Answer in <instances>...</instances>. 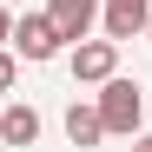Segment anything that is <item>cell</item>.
Instances as JSON below:
<instances>
[{
	"instance_id": "cell-1",
	"label": "cell",
	"mask_w": 152,
	"mask_h": 152,
	"mask_svg": "<svg viewBox=\"0 0 152 152\" xmlns=\"http://www.w3.org/2000/svg\"><path fill=\"white\" fill-rule=\"evenodd\" d=\"M99 119H106V139H132L139 132V119H145V93H139V80H99Z\"/></svg>"
},
{
	"instance_id": "cell-2",
	"label": "cell",
	"mask_w": 152,
	"mask_h": 152,
	"mask_svg": "<svg viewBox=\"0 0 152 152\" xmlns=\"http://www.w3.org/2000/svg\"><path fill=\"white\" fill-rule=\"evenodd\" d=\"M7 46L27 66H46V60H60L66 53V40H60V27H53V13H20L13 20V33H7Z\"/></svg>"
},
{
	"instance_id": "cell-3",
	"label": "cell",
	"mask_w": 152,
	"mask_h": 152,
	"mask_svg": "<svg viewBox=\"0 0 152 152\" xmlns=\"http://www.w3.org/2000/svg\"><path fill=\"white\" fill-rule=\"evenodd\" d=\"M66 66H73V80H80V86H99V80H113V73H119V40H73L66 46Z\"/></svg>"
},
{
	"instance_id": "cell-4",
	"label": "cell",
	"mask_w": 152,
	"mask_h": 152,
	"mask_svg": "<svg viewBox=\"0 0 152 152\" xmlns=\"http://www.w3.org/2000/svg\"><path fill=\"white\" fill-rule=\"evenodd\" d=\"M145 13H152V0H99L106 40H139V33H145Z\"/></svg>"
},
{
	"instance_id": "cell-5",
	"label": "cell",
	"mask_w": 152,
	"mask_h": 152,
	"mask_svg": "<svg viewBox=\"0 0 152 152\" xmlns=\"http://www.w3.org/2000/svg\"><path fill=\"white\" fill-rule=\"evenodd\" d=\"M46 13H53V27H60L66 46H73V40H86V33L99 27V0H46Z\"/></svg>"
},
{
	"instance_id": "cell-6",
	"label": "cell",
	"mask_w": 152,
	"mask_h": 152,
	"mask_svg": "<svg viewBox=\"0 0 152 152\" xmlns=\"http://www.w3.org/2000/svg\"><path fill=\"white\" fill-rule=\"evenodd\" d=\"M40 113L27 106V99H7V113H0V145H20V152H27V145H40Z\"/></svg>"
},
{
	"instance_id": "cell-7",
	"label": "cell",
	"mask_w": 152,
	"mask_h": 152,
	"mask_svg": "<svg viewBox=\"0 0 152 152\" xmlns=\"http://www.w3.org/2000/svg\"><path fill=\"white\" fill-rule=\"evenodd\" d=\"M66 139L73 145H99V139H106V119H99L93 99H73V106H66Z\"/></svg>"
},
{
	"instance_id": "cell-8",
	"label": "cell",
	"mask_w": 152,
	"mask_h": 152,
	"mask_svg": "<svg viewBox=\"0 0 152 152\" xmlns=\"http://www.w3.org/2000/svg\"><path fill=\"white\" fill-rule=\"evenodd\" d=\"M13 80H20V53L0 46V93H13Z\"/></svg>"
},
{
	"instance_id": "cell-9",
	"label": "cell",
	"mask_w": 152,
	"mask_h": 152,
	"mask_svg": "<svg viewBox=\"0 0 152 152\" xmlns=\"http://www.w3.org/2000/svg\"><path fill=\"white\" fill-rule=\"evenodd\" d=\"M7 33H13V13H7V7H0V46H7Z\"/></svg>"
},
{
	"instance_id": "cell-10",
	"label": "cell",
	"mask_w": 152,
	"mask_h": 152,
	"mask_svg": "<svg viewBox=\"0 0 152 152\" xmlns=\"http://www.w3.org/2000/svg\"><path fill=\"white\" fill-rule=\"evenodd\" d=\"M132 152H152V132H132Z\"/></svg>"
},
{
	"instance_id": "cell-11",
	"label": "cell",
	"mask_w": 152,
	"mask_h": 152,
	"mask_svg": "<svg viewBox=\"0 0 152 152\" xmlns=\"http://www.w3.org/2000/svg\"><path fill=\"white\" fill-rule=\"evenodd\" d=\"M145 40H152V13H145Z\"/></svg>"
}]
</instances>
